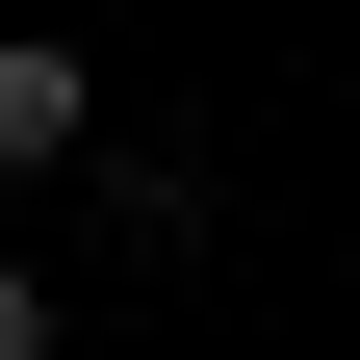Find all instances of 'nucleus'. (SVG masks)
<instances>
[{
	"instance_id": "nucleus-1",
	"label": "nucleus",
	"mask_w": 360,
	"mask_h": 360,
	"mask_svg": "<svg viewBox=\"0 0 360 360\" xmlns=\"http://www.w3.org/2000/svg\"><path fill=\"white\" fill-rule=\"evenodd\" d=\"M77 155V52H0V180H52Z\"/></svg>"
},
{
	"instance_id": "nucleus-2",
	"label": "nucleus",
	"mask_w": 360,
	"mask_h": 360,
	"mask_svg": "<svg viewBox=\"0 0 360 360\" xmlns=\"http://www.w3.org/2000/svg\"><path fill=\"white\" fill-rule=\"evenodd\" d=\"M0 360H52V283H26V257H0Z\"/></svg>"
}]
</instances>
